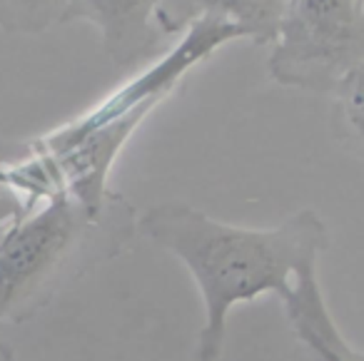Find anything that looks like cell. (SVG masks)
<instances>
[{
    "mask_svg": "<svg viewBox=\"0 0 364 361\" xmlns=\"http://www.w3.org/2000/svg\"><path fill=\"white\" fill-rule=\"evenodd\" d=\"M65 0H0V28L13 36H41L60 26Z\"/></svg>",
    "mask_w": 364,
    "mask_h": 361,
    "instance_id": "8",
    "label": "cell"
},
{
    "mask_svg": "<svg viewBox=\"0 0 364 361\" xmlns=\"http://www.w3.org/2000/svg\"><path fill=\"white\" fill-rule=\"evenodd\" d=\"M289 0H157L155 23L162 36L188 33L198 21L230 23L255 45H272Z\"/></svg>",
    "mask_w": 364,
    "mask_h": 361,
    "instance_id": "5",
    "label": "cell"
},
{
    "mask_svg": "<svg viewBox=\"0 0 364 361\" xmlns=\"http://www.w3.org/2000/svg\"><path fill=\"white\" fill-rule=\"evenodd\" d=\"M359 63H364L362 0H289L267 60L274 82L332 95Z\"/></svg>",
    "mask_w": 364,
    "mask_h": 361,
    "instance_id": "3",
    "label": "cell"
},
{
    "mask_svg": "<svg viewBox=\"0 0 364 361\" xmlns=\"http://www.w3.org/2000/svg\"><path fill=\"white\" fill-rule=\"evenodd\" d=\"M135 210L112 195L100 210L68 195L48 200L0 237V321H23L70 279L122 249Z\"/></svg>",
    "mask_w": 364,
    "mask_h": 361,
    "instance_id": "2",
    "label": "cell"
},
{
    "mask_svg": "<svg viewBox=\"0 0 364 361\" xmlns=\"http://www.w3.org/2000/svg\"><path fill=\"white\" fill-rule=\"evenodd\" d=\"M137 230L185 264L203 296L198 361H220L235 306L264 294L284 304L294 294L297 276L317 269L329 247L327 225L312 210L269 230H255L220 222L185 202H162L137 220Z\"/></svg>",
    "mask_w": 364,
    "mask_h": 361,
    "instance_id": "1",
    "label": "cell"
},
{
    "mask_svg": "<svg viewBox=\"0 0 364 361\" xmlns=\"http://www.w3.org/2000/svg\"><path fill=\"white\" fill-rule=\"evenodd\" d=\"M155 8L157 0H65L60 26L92 23L100 31L107 60L127 70L155 55L165 41L155 23Z\"/></svg>",
    "mask_w": 364,
    "mask_h": 361,
    "instance_id": "4",
    "label": "cell"
},
{
    "mask_svg": "<svg viewBox=\"0 0 364 361\" xmlns=\"http://www.w3.org/2000/svg\"><path fill=\"white\" fill-rule=\"evenodd\" d=\"M284 311L292 326H304L317 336L322 344L337 354L339 361H359V354H354L352 346L339 334L337 324L332 321L327 304H324L322 286L317 281V269L302 271L294 281V294L284 301Z\"/></svg>",
    "mask_w": 364,
    "mask_h": 361,
    "instance_id": "6",
    "label": "cell"
},
{
    "mask_svg": "<svg viewBox=\"0 0 364 361\" xmlns=\"http://www.w3.org/2000/svg\"><path fill=\"white\" fill-rule=\"evenodd\" d=\"M292 329L297 331L299 341L307 346V361H339L337 354L327 344H322L309 329H304V326H292Z\"/></svg>",
    "mask_w": 364,
    "mask_h": 361,
    "instance_id": "9",
    "label": "cell"
},
{
    "mask_svg": "<svg viewBox=\"0 0 364 361\" xmlns=\"http://www.w3.org/2000/svg\"><path fill=\"white\" fill-rule=\"evenodd\" d=\"M0 361H16V359H13V354H11V349H8L3 341H0Z\"/></svg>",
    "mask_w": 364,
    "mask_h": 361,
    "instance_id": "10",
    "label": "cell"
},
{
    "mask_svg": "<svg viewBox=\"0 0 364 361\" xmlns=\"http://www.w3.org/2000/svg\"><path fill=\"white\" fill-rule=\"evenodd\" d=\"M362 6H364V0H362Z\"/></svg>",
    "mask_w": 364,
    "mask_h": 361,
    "instance_id": "11",
    "label": "cell"
},
{
    "mask_svg": "<svg viewBox=\"0 0 364 361\" xmlns=\"http://www.w3.org/2000/svg\"><path fill=\"white\" fill-rule=\"evenodd\" d=\"M334 130L339 140L364 157V63H359L332 92Z\"/></svg>",
    "mask_w": 364,
    "mask_h": 361,
    "instance_id": "7",
    "label": "cell"
}]
</instances>
